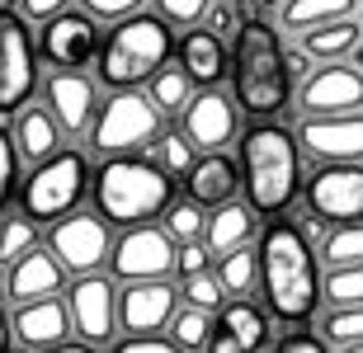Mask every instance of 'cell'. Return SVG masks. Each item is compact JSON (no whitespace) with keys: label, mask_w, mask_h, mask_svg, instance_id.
Masks as SVG:
<instances>
[{"label":"cell","mask_w":363,"mask_h":353,"mask_svg":"<svg viewBox=\"0 0 363 353\" xmlns=\"http://www.w3.org/2000/svg\"><path fill=\"white\" fill-rule=\"evenodd\" d=\"M57 118L48 109H24L19 113V122H14V141H19V156H28V161H52L57 156Z\"/></svg>","instance_id":"cell-25"},{"label":"cell","mask_w":363,"mask_h":353,"mask_svg":"<svg viewBox=\"0 0 363 353\" xmlns=\"http://www.w3.org/2000/svg\"><path fill=\"white\" fill-rule=\"evenodd\" d=\"M208 24H213V33H227V28H236V19H231L227 5H213L208 10Z\"/></svg>","instance_id":"cell-45"},{"label":"cell","mask_w":363,"mask_h":353,"mask_svg":"<svg viewBox=\"0 0 363 353\" xmlns=\"http://www.w3.org/2000/svg\"><path fill=\"white\" fill-rule=\"evenodd\" d=\"M259 287L269 311L288 325H302L316 311L321 278H316V255H311L307 231L288 217H274L259 236Z\"/></svg>","instance_id":"cell-1"},{"label":"cell","mask_w":363,"mask_h":353,"mask_svg":"<svg viewBox=\"0 0 363 353\" xmlns=\"http://www.w3.org/2000/svg\"><path fill=\"white\" fill-rule=\"evenodd\" d=\"M38 52L48 57L52 66L76 71V66H85L90 57L104 52V42H99V28H94L90 14H57V19H48V24H43Z\"/></svg>","instance_id":"cell-13"},{"label":"cell","mask_w":363,"mask_h":353,"mask_svg":"<svg viewBox=\"0 0 363 353\" xmlns=\"http://www.w3.org/2000/svg\"><path fill=\"white\" fill-rule=\"evenodd\" d=\"M85 156L81 151H57L52 161H43L19 189V212L33 221H62L85 193Z\"/></svg>","instance_id":"cell-7"},{"label":"cell","mask_w":363,"mask_h":353,"mask_svg":"<svg viewBox=\"0 0 363 353\" xmlns=\"http://www.w3.org/2000/svg\"><path fill=\"white\" fill-rule=\"evenodd\" d=\"M10 330H14V344L43 353V349L67 344V330H76V325H71V306H62L57 297H43V301H24L14 311Z\"/></svg>","instance_id":"cell-17"},{"label":"cell","mask_w":363,"mask_h":353,"mask_svg":"<svg viewBox=\"0 0 363 353\" xmlns=\"http://www.w3.org/2000/svg\"><path fill=\"white\" fill-rule=\"evenodd\" d=\"M14 179H19V146H14V137L0 127V207L10 203Z\"/></svg>","instance_id":"cell-38"},{"label":"cell","mask_w":363,"mask_h":353,"mask_svg":"<svg viewBox=\"0 0 363 353\" xmlns=\"http://www.w3.org/2000/svg\"><path fill=\"white\" fill-rule=\"evenodd\" d=\"M67 306H71V325H76V335H81L85 344H108V340H113V330L123 325L113 287H108L104 278H94V273L76 278Z\"/></svg>","instance_id":"cell-15"},{"label":"cell","mask_w":363,"mask_h":353,"mask_svg":"<svg viewBox=\"0 0 363 353\" xmlns=\"http://www.w3.org/2000/svg\"><path fill=\"white\" fill-rule=\"evenodd\" d=\"M321 335L335 349H354V344H363V306H335V311L325 316Z\"/></svg>","instance_id":"cell-32"},{"label":"cell","mask_w":363,"mask_h":353,"mask_svg":"<svg viewBox=\"0 0 363 353\" xmlns=\"http://www.w3.org/2000/svg\"><path fill=\"white\" fill-rule=\"evenodd\" d=\"M170 47H175V42H170L165 19L133 14V19H123L104 38L99 76H104V85H113V90H133L137 81H151V76L170 62Z\"/></svg>","instance_id":"cell-5"},{"label":"cell","mask_w":363,"mask_h":353,"mask_svg":"<svg viewBox=\"0 0 363 353\" xmlns=\"http://www.w3.org/2000/svg\"><path fill=\"white\" fill-rule=\"evenodd\" d=\"M43 95H48V113L57 118L62 132L81 137L85 127H94V85L81 71H57Z\"/></svg>","instance_id":"cell-19"},{"label":"cell","mask_w":363,"mask_h":353,"mask_svg":"<svg viewBox=\"0 0 363 353\" xmlns=\"http://www.w3.org/2000/svg\"><path fill=\"white\" fill-rule=\"evenodd\" d=\"M264 340H269L264 311H255L245 297H236V301H227V306L217 311V330H213L208 353H259Z\"/></svg>","instance_id":"cell-20"},{"label":"cell","mask_w":363,"mask_h":353,"mask_svg":"<svg viewBox=\"0 0 363 353\" xmlns=\"http://www.w3.org/2000/svg\"><path fill=\"white\" fill-rule=\"evenodd\" d=\"M184 137L194 141V151H222L231 137H236V104H231L227 95H217V90L189 99Z\"/></svg>","instance_id":"cell-18"},{"label":"cell","mask_w":363,"mask_h":353,"mask_svg":"<svg viewBox=\"0 0 363 353\" xmlns=\"http://www.w3.org/2000/svg\"><path fill=\"white\" fill-rule=\"evenodd\" d=\"M325 297L335 306H363V264H340L325 278Z\"/></svg>","instance_id":"cell-33"},{"label":"cell","mask_w":363,"mask_h":353,"mask_svg":"<svg viewBox=\"0 0 363 353\" xmlns=\"http://www.w3.org/2000/svg\"><path fill=\"white\" fill-rule=\"evenodd\" d=\"M175 259H179V250L170 245V231H161V226H128L118 236V245H113L108 264H113V278H123V283H151V278H165L175 269Z\"/></svg>","instance_id":"cell-9"},{"label":"cell","mask_w":363,"mask_h":353,"mask_svg":"<svg viewBox=\"0 0 363 353\" xmlns=\"http://www.w3.org/2000/svg\"><path fill=\"white\" fill-rule=\"evenodd\" d=\"M189 85H194V81H189L184 66H161L156 76H151L147 95H151V104L165 109V113H170V109H189V99H194V95H189Z\"/></svg>","instance_id":"cell-30"},{"label":"cell","mask_w":363,"mask_h":353,"mask_svg":"<svg viewBox=\"0 0 363 353\" xmlns=\"http://www.w3.org/2000/svg\"><path fill=\"white\" fill-rule=\"evenodd\" d=\"M175 287L161 283V278H151V283H128V292L118 297V320L123 330H133V335H156L165 320H175Z\"/></svg>","instance_id":"cell-16"},{"label":"cell","mask_w":363,"mask_h":353,"mask_svg":"<svg viewBox=\"0 0 363 353\" xmlns=\"http://www.w3.org/2000/svg\"><path fill=\"white\" fill-rule=\"evenodd\" d=\"M62 273L67 264L52 255V250H28L19 264H10V301H43L62 292Z\"/></svg>","instance_id":"cell-21"},{"label":"cell","mask_w":363,"mask_h":353,"mask_svg":"<svg viewBox=\"0 0 363 353\" xmlns=\"http://www.w3.org/2000/svg\"><path fill=\"white\" fill-rule=\"evenodd\" d=\"M255 207L250 203H222L213 207V217H208V231H203V245L213 250V255H231V250H241L250 236H255Z\"/></svg>","instance_id":"cell-23"},{"label":"cell","mask_w":363,"mask_h":353,"mask_svg":"<svg viewBox=\"0 0 363 353\" xmlns=\"http://www.w3.org/2000/svg\"><path fill=\"white\" fill-rule=\"evenodd\" d=\"M297 104L307 109V118H335V113H363V71L345 66V62H330V66L311 71L302 90H297Z\"/></svg>","instance_id":"cell-12"},{"label":"cell","mask_w":363,"mask_h":353,"mask_svg":"<svg viewBox=\"0 0 363 353\" xmlns=\"http://www.w3.org/2000/svg\"><path fill=\"white\" fill-rule=\"evenodd\" d=\"M217 278H222V287H227L231 297H245V292L259 283V250H245V245H241V250L222 255Z\"/></svg>","instance_id":"cell-29"},{"label":"cell","mask_w":363,"mask_h":353,"mask_svg":"<svg viewBox=\"0 0 363 353\" xmlns=\"http://www.w3.org/2000/svg\"><path fill=\"white\" fill-rule=\"evenodd\" d=\"M0 297H10V273H0Z\"/></svg>","instance_id":"cell-49"},{"label":"cell","mask_w":363,"mask_h":353,"mask_svg":"<svg viewBox=\"0 0 363 353\" xmlns=\"http://www.w3.org/2000/svg\"><path fill=\"white\" fill-rule=\"evenodd\" d=\"M279 353H325V344L316 340V335H307V330H293V335L279 344Z\"/></svg>","instance_id":"cell-43"},{"label":"cell","mask_w":363,"mask_h":353,"mask_svg":"<svg viewBox=\"0 0 363 353\" xmlns=\"http://www.w3.org/2000/svg\"><path fill=\"white\" fill-rule=\"evenodd\" d=\"M165 231L179 236V241H199L203 236V207L189 198V203H170V212H165Z\"/></svg>","instance_id":"cell-37"},{"label":"cell","mask_w":363,"mask_h":353,"mask_svg":"<svg viewBox=\"0 0 363 353\" xmlns=\"http://www.w3.org/2000/svg\"><path fill=\"white\" fill-rule=\"evenodd\" d=\"M90 19H133L142 10V0H81Z\"/></svg>","instance_id":"cell-40"},{"label":"cell","mask_w":363,"mask_h":353,"mask_svg":"<svg viewBox=\"0 0 363 353\" xmlns=\"http://www.w3.org/2000/svg\"><path fill=\"white\" fill-rule=\"evenodd\" d=\"M189 198L199 207H222L231 203V193H236V165L222 156V151H208L194 170H189Z\"/></svg>","instance_id":"cell-22"},{"label":"cell","mask_w":363,"mask_h":353,"mask_svg":"<svg viewBox=\"0 0 363 353\" xmlns=\"http://www.w3.org/2000/svg\"><path fill=\"white\" fill-rule=\"evenodd\" d=\"M113 353H184L175 340H156V335H133V340L113 344Z\"/></svg>","instance_id":"cell-41"},{"label":"cell","mask_w":363,"mask_h":353,"mask_svg":"<svg viewBox=\"0 0 363 353\" xmlns=\"http://www.w3.org/2000/svg\"><path fill=\"white\" fill-rule=\"evenodd\" d=\"M359 14V0H288L283 5V28H321V24H335V19H354Z\"/></svg>","instance_id":"cell-27"},{"label":"cell","mask_w":363,"mask_h":353,"mask_svg":"<svg viewBox=\"0 0 363 353\" xmlns=\"http://www.w3.org/2000/svg\"><path fill=\"white\" fill-rule=\"evenodd\" d=\"M297 141L311 151V161L330 165H363V113H335V118H307Z\"/></svg>","instance_id":"cell-14"},{"label":"cell","mask_w":363,"mask_h":353,"mask_svg":"<svg viewBox=\"0 0 363 353\" xmlns=\"http://www.w3.org/2000/svg\"><path fill=\"white\" fill-rule=\"evenodd\" d=\"M307 207L311 217L354 226L363 221V165H325L307 179Z\"/></svg>","instance_id":"cell-10"},{"label":"cell","mask_w":363,"mask_h":353,"mask_svg":"<svg viewBox=\"0 0 363 353\" xmlns=\"http://www.w3.org/2000/svg\"><path fill=\"white\" fill-rule=\"evenodd\" d=\"M241 161H245V203L259 217H283V207L302 189L297 137L279 122H255L241 137Z\"/></svg>","instance_id":"cell-3"},{"label":"cell","mask_w":363,"mask_h":353,"mask_svg":"<svg viewBox=\"0 0 363 353\" xmlns=\"http://www.w3.org/2000/svg\"><path fill=\"white\" fill-rule=\"evenodd\" d=\"M10 335L14 330H10V320H5V311H0V353H10Z\"/></svg>","instance_id":"cell-47"},{"label":"cell","mask_w":363,"mask_h":353,"mask_svg":"<svg viewBox=\"0 0 363 353\" xmlns=\"http://www.w3.org/2000/svg\"><path fill=\"white\" fill-rule=\"evenodd\" d=\"M345 353H363V344H354V349H345Z\"/></svg>","instance_id":"cell-50"},{"label":"cell","mask_w":363,"mask_h":353,"mask_svg":"<svg viewBox=\"0 0 363 353\" xmlns=\"http://www.w3.org/2000/svg\"><path fill=\"white\" fill-rule=\"evenodd\" d=\"M363 28L359 19H335V24H321V28H307L302 33V52L307 57H321V62H340L359 47Z\"/></svg>","instance_id":"cell-26"},{"label":"cell","mask_w":363,"mask_h":353,"mask_svg":"<svg viewBox=\"0 0 363 353\" xmlns=\"http://www.w3.org/2000/svg\"><path fill=\"white\" fill-rule=\"evenodd\" d=\"M264 5H279V0H264Z\"/></svg>","instance_id":"cell-51"},{"label":"cell","mask_w":363,"mask_h":353,"mask_svg":"<svg viewBox=\"0 0 363 353\" xmlns=\"http://www.w3.org/2000/svg\"><path fill=\"white\" fill-rule=\"evenodd\" d=\"M179 66L189 71V81L217 85V81H222V71H227V52H222V38H217V33H203V28H194V33L179 42Z\"/></svg>","instance_id":"cell-24"},{"label":"cell","mask_w":363,"mask_h":353,"mask_svg":"<svg viewBox=\"0 0 363 353\" xmlns=\"http://www.w3.org/2000/svg\"><path fill=\"white\" fill-rule=\"evenodd\" d=\"M43 353H94L90 344H57V349H43Z\"/></svg>","instance_id":"cell-48"},{"label":"cell","mask_w":363,"mask_h":353,"mask_svg":"<svg viewBox=\"0 0 363 353\" xmlns=\"http://www.w3.org/2000/svg\"><path fill=\"white\" fill-rule=\"evenodd\" d=\"M156 5H161L165 24H199L203 14L213 10V0H156Z\"/></svg>","instance_id":"cell-39"},{"label":"cell","mask_w":363,"mask_h":353,"mask_svg":"<svg viewBox=\"0 0 363 353\" xmlns=\"http://www.w3.org/2000/svg\"><path fill=\"white\" fill-rule=\"evenodd\" d=\"M175 269L184 273V278H194V273H208V255H203L199 241H184V250H179V259H175Z\"/></svg>","instance_id":"cell-42"},{"label":"cell","mask_w":363,"mask_h":353,"mask_svg":"<svg viewBox=\"0 0 363 353\" xmlns=\"http://www.w3.org/2000/svg\"><path fill=\"white\" fill-rule=\"evenodd\" d=\"M156 146H161V170H165L170 179H175V175H184V179H189V170L199 165V161H194V141H189V137L165 132Z\"/></svg>","instance_id":"cell-36"},{"label":"cell","mask_w":363,"mask_h":353,"mask_svg":"<svg viewBox=\"0 0 363 353\" xmlns=\"http://www.w3.org/2000/svg\"><path fill=\"white\" fill-rule=\"evenodd\" d=\"M175 325V344L184 353H208L213 344V330H217V316L213 311H199V306H184V311L170 320Z\"/></svg>","instance_id":"cell-28"},{"label":"cell","mask_w":363,"mask_h":353,"mask_svg":"<svg viewBox=\"0 0 363 353\" xmlns=\"http://www.w3.org/2000/svg\"><path fill=\"white\" fill-rule=\"evenodd\" d=\"M231 85H236V104L250 118H274V113L288 109L293 71H288V52H283L279 33L269 28V19H245L236 28Z\"/></svg>","instance_id":"cell-2"},{"label":"cell","mask_w":363,"mask_h":353,"mask_svg":"<svg viewBox=\"0 0 363 353\" xmlns=\"http://www.w3.org/2000/svg\"><path fill=\"white\" fill-rule=\"evenodd\" d=\"M28 250H38V221L33 217H5L0 221V264H19Z\"/></svg>","instance_id":"cell-31"},{"label":"cell","mask_w":363,"mask_h":353,"mask_svg":"<svg viewBox=\"0 0 363 353\" xmlns=\"http://www.w3.org/2000/svg\"><path fill=\"white\" fill-rule=\"evenodd\" d=\"M325 259L330 264H363V221L354 226H335V231L325 236Z\"/></svg>","instance_id":"cell-34"},{"label":"cell","mask_w":363,"mask_h":353,"mask_svg":"<svg viewBox=\"0 0 363 353\" xmlns=\"http://www.w3.org/2000/svg\"><path fill=\"white\" fill-rule=\"evenodd\" d=\"M288 71H293V81H297V76L307 81V76H311V71H307V52H288Z\"/></svg>","instance_id":"cell-46"},{"label":"cell","mask_w":363,"mask_h":353,"mask_svg":"<svg viewBox=\"0 0 363 353\" xmlns=\"http://www.w3.org/2000/svg\"><path fill=\"white\" fill-rule=\"evenodd\" d=\"M94 207L118 226H151V217L170 212V175L137 156H113L94 170Z\"/></svg>","instance_id":"cell-4"},{"label":"cell","mask_w":363,"mask_h":353,"mask_svg":"<svg viewBox=\"0 0 363 353\" xmlns=\"http://www.w3.org/2000/svg\"><path fill=\"white\" fill-rule=\"evenodd\" d=\"M38 90V62L24 19L0 5V113L24 109Z\"/></svg>","instance_id":"cell-8"},{"label":"cell","mask_w":363,"mask_h":353,"mask_svg":"<svg viewBox=\"0 0 363 353\" xmlns=\"http://www.w3.org/2000/svg\"><path fill=\"white\" fill-rule=\"evenodd\" d=\"M48 250H52L62 264H67L76 278L94 273L113 255V241H108L104 217H90V212H76V217L52 221V236H48Z\"/></svg>","instance_id":"cell-11"},{"label":"cell","mask_w":363,"mask_h":353,"mask_svg":"<svg viewBox=\"0 0 363 353\" xmlns=\"http://www.w3.org/2000/svg\"><path fill=\"white\" fill-rule=\"evenodd\" d=\"M184 297H189V306H199V311H222L227 287H222L217 273H194V278H184Z\"/></svg>","instance_id":"cell-35"},{"label":"cell","mask_w":363,"mask_h":353,"mask_svg":"<svg viewBox=\"0 0 363 353\" xmlns=\"http://www.w3.org/2000/svg\"><path fill=\"white\" fill-rule=\"evenodd\" d=\"M161 109L151 104V95H133V90H118L113 99L99 104L90 127V146L108 151V156H133V151L161 141Z\"/></svg>","instance_id":"cell-6"},{"label":"cell","mask_w":363,"mask_h":353,"mask_svg":"<svg viewBox=\"0 0 363 353\" xmlns=\"http://www.w3.org/2000/svg\"><path fill=\"white\" fill-rule=\"evenodd\" d=\"M67 10V0H24V14H33V19H57V14Z\"/></svg>","instance_id":"cell-44"}]
</instances>
